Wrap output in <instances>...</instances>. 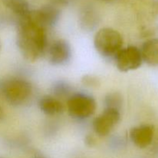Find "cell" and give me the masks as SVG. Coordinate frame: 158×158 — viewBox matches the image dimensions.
I'll return each instance as SVG.
<instances>
[{
    "label": "cell",
    "mask_w": 158,
    "mask_h": 158,
    "mask_svg": "<svg viewBox=\"0 0 158 158\" xmlns=\"http://www.w3.org/2000/svg\"><path fill=\"white\" fill-rule=\"evenodd\" d=\"M29 12L19 18L16 44L23 56L28 61L34 62L46 52L47 35L46 29L37 23Z\"/></svg>",
    "instance_id": "cell-1"
},
{
    "label": "cell",
    "mask_w": 158,
    "mask_h": 158,
    "mask_svg": "<svg viewBox=\"0 0 158 158\" xmlns=\"http://www.w3.org/2000/svg\"><path fill=\"white\" fill-rule=\"evenodd\" d=\"M123 40L120 32L112 28L100 29L94 36V46L105 58H114L123 47Z\"/></svg>",
    "instance_id": "cell-2"
},
{
    "label": "cell",
    "mask_w": 158,
    "mask_h": 158,
    "mask_svg": "<svg viewBox=\"0 0 158 158\" xmlns=\"http://www.w3.org/2000/svg\"><path fill=\"white\" fill-rule=\"evenodd\" d=\"M2 91L6 101L17 106L29 100L32 94V86L25 79L11 78L2 83Z\"/></svg>",
    "instance_id": "cell-3"
},
{
    "label": "cell",
    "mask_w": 158,
    "mask_h": 158,
    "mask_svg": "<svg viewBox=\"0 0 158 158\" xmlns=\"http://www.w3.org/2000/svg\"><path fill=\"white\" fill-rule=\"evenodd\" d=\"M97 109V103L93 97L78 93L69 97L67 110L69 115L77 120H85L94 115Z\"/></svg>",
    "instance_id": "cell-4"
},
{
    "label": "cell",
    "mask_w": 158,
    "mask_h": 158,
    "mask_svg": "<svg viewBox=\"0 0 158 158\" xmlns=\"http://www.w3.org/2000/svg\"><path fill=\"white\" fill-rule=\"evenodd\" d=\"M117 68L121 72H128L140 67L143 63L140 49L131 46L122 48L114 57Z\"/></svg>",
    "instance_id": "cell-5"
},
{
    "label": "cell",
    "mask_w": 158,
    "mask_h": 158,
    "mask_svg": "<svg viewBox=\"0 0 158 158\" xmlns=\"http://www.w3.org/2000/svg\"><path fill=\"white\" fill-rule=\"evenodd\" d=\"M120 120V110L105 108L104 110L93 121V128L97 135L105 137L110 134Z\"/></svg>",
    "instance_id": "cell-6"
},
{
    "label": "cell",
    "mask_w": 158,
    "mask_h": 158,
    "mask_svg": "<svg viewBox=\"0 0 158 158\" xmlns=\"http://www.w3.org/2000/svg\"><path fill=\"white\" fill-rule=\"evenodd\" d=\"M72 57V49L69 42L65 40H55L48 49L49 62L53 66H63Z\"/></svg>",
    "instance_id": "cell-7"
},
{
    "label": "cell",
    "mask_w": 158,
    "mask_h": 158,
    "mask_svg": "<svg viewBox=\"0 0 158 158\" xmlns=\"http://www.w3.org/2000/svg\"><path fill=\"white\" fill-rule=\"evenodd\" d=\"M30 15L37 23L45 29L52 27L58 23L60 18V10L56 6L47 5L37 10L31 11Z\"/></svg>",
    "instance_id": "cell-8"
},
{
    "label": "cell",
    "mask_w": 158,
    "mask_h": 158,
    "mask_svg": "<svg viewBox=\"0 0 158 158\" xmlns=\"http://www.w3.org/2000/svg\"><path fill=\"white\" fill-rule=\"evenodd\" d=\"M154 127L152 125L143 124L132 128L130 131L131 141L139 148H146L152 143Z\"/></svg>",
    "instance_id": "cell-9"
},
{
    "label": "cell",
    "mask_w": 158,
    "mask_h": 158,
    "mask_svg": "<svg viewBox=\"0 0 158 158\" xmlns=\"http://www.w3.org/2000/svg\"><path fill=\"white\" fill-rule=\"evenodd\" d=\"M40 109L43 114L48 116H55L64 110V106L56 97L50 95L43 96L39 101Z\"/></svg>",
    "instance_id": "cell-10"
},
{
    "label": "cell",
    "mask_w": 158,
    "mask_h": 158,
    "mask_svg": "<svg viewBox=\"0 0 158 158\" xmlns=\"http://www.w3.org/2000/svg\"><path fill=\"white\" fill-rule=\"evenodd\" d=\"M143 62L149 66H158V38L148 40L140 49Z\"/></svg>",
    "instance_id": "cell-11"
},
{
    "label": "cell",
    "mask_w": 158,
    "mask_h": 158,
    "mask_svg": "<svg viewBox=\"0 0 158 158\" xmlns=\"http://www.w3.org/2000/svg\"><path fill=\"white\" fill-rule=\"evenodd\" d=\"M6 8L18 15L19 18L26 15L30 11L27 0H2Z\"/></svg>",
    "instance_id": "cell-12"
},
{
    "label": "cell",
    "mask_w": 158,
    "mask_h": 158,
    "mask_svg": "<svg viewBox=\"0 0 158 158\" xmlns=\"http://www.w3.org/2000/svg\"><path fill=\"white\" fill-rule=\"evenodd\" d=\"M122 103H123L122 96L117 92L110 93L105 97L104 103L106 105V108H113L120 110Z\"/></svg>",
    "instance_id": "cell-13"
},
{
    "label": "cell",
    "mask_w": 158,
    "mask_h": 158,
    "mask_svg": "<svg viewBox=\"0 0 158 158\" xmlns=\"http://www.w3.org/2000/svg\"><path fill=\"white\" fill-rule=\"evenodd\" d=\"M52 91L56 97H66L70 92V86L66 82L59 81L52 86Z\"/></svg>",
    "instance_id": "cell-14"
},
{
    "label": "cell",
    "mask_w": 158,
    "mask_h": 158,
    "mask_svg": "<svg viewBox=\"0 0 158 158\" xmlns=\"http://www.w3.org/2000/svg\"><path fill=\"white\" fill-rule=\"evenodd\" d=\"M82 83L83 85L89 87H97L100 85V81L94 76L86 75L82 79Z\"/></svg>",
    "instance_id": "cell-15"
},
{
    "label": "cell",
    "mask_w": 158,
    "mask_h": 158,
    "mask_svg": "<svg viewBox=\"0 0 158 158\" xmlns=\"http://www.w3.org/2000/svg\"><path fill=\"white\" fill-rule=\"evenodd\" d=\"M85 142H86V145H88L89 147H93L96 144L95 138L91 135L86 136V138H85Z\"/></svg>",
    "instance_id": "cell-16"
},
{
    "label": "cell",
    "mask_w": 158,
    "mask_h": 158,
    "mask_svg": "<svg viewBox=\"0 0 158 158\" xmlns=\"http://www.w3.org/2000/svg\"><path fill=\"white\" fill-rule=\"evenodd\" d=\"M5 117V112L3 108L0 106V120H2Z\"/></svg>",
    "instance_id": "cell-17"
},
{
    "label": "cell",
    "mask_w": 158,
    "mask_h": 158,
    "mask_svg": "<svg viewBox=\"0 0 158 158\" xmlns=\"http://www.w3.org/2000/svg\"><path fill=\"white\" fill-rule=\"evenodd\" d=\"M32 158H47V157H45V156H43V155H41V154H38V155L34 156Z\"/></svg>",
    "instance_id": "cell-18"
},
{
    "label": "cell",
    "mask_w": 158,
    "mask_h": 158,
    "mask_svg": "<svg viewBox=\"0 0 158 158\" xmlns=\"http://www.w3.org/2000/svg\"><path fill=\"white\" fill-rule=\"evenodd\" d=\"M102 1H111V0H102Z\"/></svg>",
    "instance_id": "cell-19"
},
{
    "label": "cell",
    "mask_w": 158,
    "mask_h": 158,
    "mask_svg": "<svg viewBox=\"0 0 158 158\" xmlns=\"http://www.w3.org/2000/svg\"><path fill=\"white\" fill-rule=\"evenodd\" d=\"M0 50H1V43H0Z\"/></svg>",
    "instance_id": "cell-20"
}]
</instances>
